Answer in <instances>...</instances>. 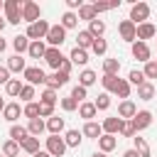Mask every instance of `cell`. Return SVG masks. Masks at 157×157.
Segmentation results:
<instances>
[{"label":"cell","instance_id":"1","mask_svg":"<svg viewBox=\"0 0 157 157\" xmlns=\"http://www.w3.org/2000/svg\"><path fill=\"white\" fill-rule=\"evenodd\" d=\"M2 10H5V22H10V25H20L22 22V5L17 0H5Z\"/></svg>","mask_w":157,"mask_h":157},{"label":"cell","instance_id":"2","mask_svg":"<svg viewBox=\"0 0 157 157\" xmlns=\"http://www.w3.org/2000/svg\"><path fill=\"white\" fill-rule=\"evenodd\" d=\"M49 22L47 20H37V22H32L29 27H27V39H32V42H42L44 37H47V32H49Z\"/></svg>","mask_w":157,"mask_h":157},{"label":"cell","instance_id":"3","mask_svg":"<svg viewBox=\"0 0 157 157\" xmlns=\"http://www.w3.org/2000/svg\"><path fill=\"white\" fill-rule=\"evenodd\" d=\"M147 17H150V5H147V2H135V5L130 7V22H132L135 27H137V22L142 25Z\"/></svg>","mask_w":157,"mask_h":157},{"label":"cell","instance_id":"4","mask_svg":"<svg viewBox=\"0 0 157 157\" xmlns=\"http://www.w3.org/2000/svg\"><path fill=\"white\" fill-rule=\"evenodd\" d=\"M54 49H59L61 44H64V39H66V29L61 27V25H52L49 27V32H47V37H44Z\"/></svg>","mask_w":157,"mask_h":157},{"label":"cell","instance_id":"5","mask_svg":"<svg viewBox=\"0 0 157 157\" xmlns=\"http://www.w3.org/2000/svg\"><path fill=\"white\" fill-rule=\"evenodd\" d=\"M47 152H49L52 157H61V155L66 152V142H64V137H59V135L47 137Z\"/></svg>","mask_w":157,"mask_h":157},{"label":"cell","instance_id":"6","mask_svg":"<svg viewBox=\"0 0 157 157\" xmlns=\"http://www.w3.org/2000/svg\"><path fill=\"white\" fill-rule=\"evenodd\" d=\"M22 20L25 22H37L39 20V5L37 2H32V0H27V2H22Z\"/></svg>","mask_w":157,"mask_h":157},{"label":"cell","instance_id":"7","mask_svg":"<svg viewBox=\"0 0 157 157\" xmlns=\"http://www.w3.org/2000/svg\"><path fill=\"white\" fill-rule=\"evenodd\" d=\"M130 123H132L135 132H137V130H145V128H150V125H152V113H150V110H137V113H135V118H132Z\"/></svg>","mask_w":157,"mask_h":157},{"label":"cell","instance_id":"8","mask_svg":"<svg viewBox=\"0 0 157 157\" xmlns=\"http://www.w3.org/2000/svg\"><path fill=\"white\" fill-rule=\"evenodd\" d=\"M118 32H120V37H123L125 42H135V39H137V34H135L137 27H135L130 20H123V22L118 25Z\"/></svg>","mask_w":157,"mask_h":157},{"label":"cell","instance_id":"9","mask_svg":"<svg viewBox=\"0 0 157 157\" xmlns=\"http://www.w3.org/2000/svg\"><path fill=\"white\" fill-rule=\"evenodd\" d=\"M25 78L29 81V86H37V83H44L47 74H44L39 66H27V69H25Z\"/></svg>","mask_w":157,"mask_h":157},{"label":"cell","instance_id":"10","mask_svg":"<svg viewBox=\"0 0 157 157\" xmlns=\"http://www.w3.org/2000/svg\"><path fill=\"white\" fill-rule=\"evenodd\" d=\"M132 56L137 59V61H150V47L145 44V42H132Z\"/></svg>","mask_w":157,"mask_h":157},{"label":"cell","instance_id":"11","mask_svg":"<svg viewBox=\"0 0 157 157\" xmlns=\"http://www.w3.org/2000/svg\"><path fill=\"white\" fill-rule=\"evenodd\" d=\"M135 113H137V108H135V103H132V101H123V103L118 105V118H120V120H128V118L132 120V118H135Z\"/></svg>","mask_w":157,"mask_h":157},{"label":"cell","instance_id":"12","mask_svg":"<svg viewBox=\"0 0 157 157\" xmlns=\"http://www.w3.org/2000/svg\"><path fill=\"white\" fill-rule=\"evenodd\" d=\"M137 42H145V39H152L155 34H157V29H155V25H150V22H142V25H137Z\"/></svg>","mask_w":157,"mask_h":157},{"label":"cell","instance_id":"13","mask_svg":"<svg viewBox=\"0 0 157 157\" xmlns=\"http://www.w3.org/2000/svg\"><path fill=\"white\" fill-rule=\"evenodd\" d=\"M44 61H47L52 69H59V66H61V61H64V56H61V52H59V49L49 47V49H47V54H44Z\"/></svg>","mask_w":157,"mask_h":157},{"label":"cell","instance_id":"14","mask_svg":"<svg viewBox=\"0 0 157 157\" xmlns=\"http://www.w3.org/2000/svg\"><path fill=\"white\" fill-rule=\"evenodd\" d=\"M101 128H103V132H105V135H115V132H120V128H123V120H120L118 115H115V118H105Z\"/></svg>","mask_w":157,"mask_h":157},{"label":"cell","instance_id":"15","mask_svg":"<svg viewBox=\"0 0 157 157\" xmlns=\"http://www.w3.org/2000/svg\"><path fill=\"white\" fill-rule=\"evenodd\" d=\"M69 61H71V64H76V66H83V64L88 61V52H86V49L74 47V49H71V54H69Z\"/></svg>","mask_w":157,"mask_h":157},{"label":"cell","instance_id":"16","mask_svg":"<svg viewBox=\"0 0 157 157\" xmlns=\"http://www.w3.org/2000/svg\"><path fill=\"white\" fill-rule=\"evenodd\" d=\"M2 118L10 120V123H15V120L20 118V103H5V108H2Z\"/></svg>","mask_w":157,"mask_h":157},{"label":"cell","instance_id":"17","mask_svg":"<svg viewBox=\"0 0 157 157\" xmlns=\"http://www.w3.org/2000/svg\"><path fill=\"white\" fill-rule=\"evenodd\" d=\"M81 135H86V137H96V140H98V137L103 135V128H101L98 123H93V120H88V123L83 125V130H81Z\"/></svg>","mask_w":157,"mask_h":157},{"label":"cell","instance_id":"18","mask_svg":"<svg viewBox=\"0 0 157 157\" xmlns=\"http://www.w3.org/2000/svg\"><path fill=\"white\" fill-rule=\"evenodd\" d=\"M115 145H118L115 135H101V137H98V147H101V152H103V155H105V152H110V150H115Z\"/></svg>","mask_w":157,"mask_h":157},{"label":"cell","instance_id":"19","mask_svg":"<svg viewBox=\"0 0 157 157\" xmlns=\"http://www.w3.org/2000/svg\"><path fill=\"white\" fill-rule=\"evenodd\" d=\"M27 54H29L32 59H44V54H47V47H44V42H29V49H27Z\"/></svg>","mask_w":157,"mask_h":157},{"label":"cell","instance_id":"20","mask_svg":"<svg viewBox=\"0 0 157 157\" xmlns=\"http://www.w3.org/2000/svg\"><path fill=\"white\" fill-rule=\"evenodd\" d=\"M137 98H142V101H152V98H155V86H152L150 81H145L142 86H137Z\"/></svg>","mask_w":157,"mask_h":157},{"label":"cell","instance_id":"21","mask_svg":"<svg viewBox=\"0 0 157 157\" xmlns=\"http://www.w3.org/2000/svg\"><path fill=\"white\" fill-rule=\"evenodd\" d=\"M20 147H22L25 152H29V155H37V152H39V137H25V140L20 142Z\"/></svg>","mask_w":157,"mask_h":157},{"label":"cell","instance_id":"22","mask_svg":"<svg viewBox=\"0 0 157 157\" xmlns=\"http://www.w3.org/2000/svg\"><path fill=\"white\" fill-rule=\"evenodd\" d=\"M25 69H27V66H25V59H22L20 54L10 56V61H7V71H17V74L22 71V74H25Z\"/></svg>","mask_w":157,"mask_h":157},{"label":"cell","instance_id":"23","mask_svg":"<svg viewBox=\"0 0 157 157\" xmlns=\"http://www.w3.org/2000/svg\"><path fill=\"white\" fill-rule=\"evenodd\" d=\"M93 83H96V71H91V69H83V71H81V76H78V86L88 88V86H93Z\"/></svg>","mask_w":157,"mask_h":157},{"label":"cell","instance_id":"24","mask_svg":"<svg viewBox=\"0 0 157 157\" xmlns=\"http://www.w3.org/2000/svg\"><path fill=\"white\" fill-rule=\"evenodd\" d=\"M47 130H49L52 135H59V132L64 130V118H59V115H52V118H49V123H47Z\"/></svg>","mask_w":157,"mask_h":157},{"label":"cell","instance_id":"25","mask_svg":"<svg viewBox=\"0 0 157 157\" xmlns=\"http://www.w3.org/2000/svg\"><path fill=\"white\" fill-rule=\"evenodd\" d=\"M44 130H47V125H44V123H42L39 118H34V120H29V125H27V132H29L32 137H39V135H42Z\"/></svg>","mask_w":157,"mask_h":157},{"label":"cell","instance_id":"26","mask_svg":"<svg viewBox=\"0 0 157 157\" xmlns=\"http://www.w3.org/2000/svg\"><path fill=\"white\" fill-rule=\"evenodd\" d=\"M25 137H29L27 128H22V125H12V128H10V140H15V142L20 145V142H22Z\"/></svg>","mask_w":157,"mask_h":157},{"label":"cell","instance_id":"27","mask_svg":"<svg viewBox=\"0 0 157 157\" xmlns=\"http://www.w3.org/2000/svg\"><path fill=\"white\" fill-rule=\"evenodd\" d=\"M76 39H78V44H76L78 49H88V47L93 44V37H91V32H88V29H81V32L76 34Z\"/></svg>","mask_w":157,"mask_h":157},{"label":"cell","instance_id":"28","mask_svg":"<svg viewBox=\"0 0 157 157\" xmlns=\"http://www.w3.org/2000/svg\"><path fill=\"white\" fill-rule=\"evenodd\" d=\"M12 47H15V52H17V54L27 52V49H29V39H27V34H17V37L12 39Z\"/></svg>","mask_w":157,"mask_h":157},{"label":"cell","instance_id":"29","mask_svg":"<svg viewBox=\"0 0 157 157\" xmlns=\"http://www.w3.org/2000/svg\"><path fill=\"white\" fill-rule=\"evenodd\" d=\"M96 113H98V110H96L93 103H81V105H78V115L86 118V123H88L91 118H96Z\"/></svg>","mask_w":157,"mask_h":157},{"label":"cell","instance_id":"30","mask_svg":"<svg viewBox=\"0 0 157 157\" xmlns=\"http://www.w3.org/2000/svg\"><path fill=\"white\" fill-rule=\"evenodd\" d=\"M88 32H91V37H93V39H98V37L105 32V22H101V20L88 22Z\"/></svg>","mask_w":157,"mask_h":157},{"label":"cell","instance_id":"31","mask_svg":"<svg viewBox=\"0 0 157 157\" xmlns=\"http://www.w3.org/2000/svg\"><path fill=\"white\" fill-rule=\"evenodd\" d=\"M132 140H135V152H137L140 157H150V145L145 142V137H137V135H135Z\"/></svg>","mask_w":157,"mask_h":157},{"label":"cell","instance_id":"32","mask_svg":"<svg viewBox=\"0 0 157 157\" xmlns=\"http://www.w3.org/2000/svg\"><path fill=\"white\" fill-rule=\"evenodd\" d=\"M118 71H120V61H118V59H105V61H103V74L118 76Z\"/></svg>","mask_w":157,"mask_h":157},{"label":"cell","instance_id":"33","mask_svg":"<svg viewBox=\"0 0 157 157\" xmlns=\"http://www.w3.org/2000/svg\"><path fill=\"white\" fill-rule=\"evenodd\" d=\"M2 155H5V157H17V155H20V145H17L15 140H7V142L2 145Z\"/></svg>","mask_w":157,"mask_h":157},{"label":"cell","instance_id":"34","mask_svg":"<svg viewBox=\"0 0 157 157\" xmlns=\"http://www.w3.org/2000/svg\"><path fill=\"white\" fill-rule=\"evenodd\" d=\"M76 17L93 22V20H96V10H93V5H81V10H78V15H76Z\"/></svg>","mask_w":157,"mask_h":157},{"label":"cell","instance_id":"35","mask_svg":"<svg viewBox=\"0 0 157 157\" xmlns=\"http://www.w3.org/2000/svg\"><path fill=\"white\" fill-rule=\"evenodd\" d=\"M5 91H7V96H20V91H22L20 78H10V81L5 83Z\"/></svg>","mask_w":157,"mask_h":157},{"label":"cell","instance_id":"36","mask_svg":"<svg viewBox=\"0 0 157 157\" xmlns=\"http://www.w3.org/2000/svg\"><path fill=\"white\" fill-rule=\"evenodd\" d=\"M113 93H118L120 98H128V96H130V83H128L125 78H118V86L113 88Z\"/></svg>","mask_w":157,"mask_h":157},{"label":"cell","instance_id":"37","mask_svg":"<svg viewBox=\"0 0 157 157\" xmlns=\"http://www.w3.org/2000/svg\"><path fill=\"white\" fill-rule=\"evenodd\" d=\"M64 142H66L69 147H78V145H81V132H78V130H69L66 137H64Z\"/></svg>","mask_w":157,"mask_h":157},{"label":"cell","instance_id":"38","mask_svg":"<svg viewBox=\"0 0 157 157\" xmlns=\"http://www.w3.org/2000/svg\"><path fill=\"white\" fill-rule=\"evenodd\" d=\"M78 25V17L74 15V12H64V17H61V27L64 29H71V27H76Z\"/></svg>","mask_w":157,"mask_h":157},{"label":"cell","instance_id":"39","mask_svg":"<svg viewBox=\"0 0 157 157\" xmlns=\"http://www.w3.org/2000/svg\"><path fill=\"white\" fill-rule=\"evenodd\" d=\"M128 83H135V86H142V83H145V74H142V71H137V69H132V71L128 74Z\"/></svg>","mask_w":157,"mask_h":157},{"label":"cell","instance_id":"40","mask_svg":"<svg viewBox=\"0 0 157 157\" xmlns=\"http://www.w3.org/2000/svg\"><path fill=\"white\" fill-rule=\"evenodd\" d=\"M118 5H120V0H113V2H93V10H96V15H98V12L113 10V7H118Z\"/></svg>","mask_w":157,"mask_h":157},{"label":"cell","instance_id":"41","mask_svg":"<svg viewBox=\"0 0 157 157\" xmlns=\"http://www.w3.org/2000/svg\"><path fill=\"white\" fill-rule=\"evenodd\" d=\"M101 83H103V88H108V91H113V88L118 86V76H113V74H103V78H101Z\"/></svg>","mask_w":157,"mask_h":157},{"label":"cell","instance_id":"42","mask_svg":"<svg viewBox=\"0 0 157 157\" xmlns=\"http://www.w3.org/2000/svg\"><path fill=\"white\" fill-rule=\"evenodd\" d=\"M93 105H96V110H105V108L110 105V96H108V93H101V96L93 101Z\"/></svg>","mask_w":157,"mask_h":157},{"label":"cell","instance_id":"43","mask_svg":"<svg viewBox=\"0 0 157 157\" xmlns=\"http://www.w3.org/2000/svg\"><path fill=\"white\" fill-rule=\"evenodd\" d=\"M29 120H34V118H39V103H27L25 105V110H22Z\"/></svg>","mask_w":157,"mask_h":157},{"label":"cell","instance_id":"44","mask_svg":"<svg viewBox=\"0 0 157 157\" xmlns=\"http://www.w3.org/2000/svg\"><path fill=\"white\" fill-rule=\"evenodd\" d=\"M91 49H93V54H98V56H101V54H105V49H108V44H105V39H101V37H98V39H93V44H91Z\"/></svg>","mask_w":157,"mask_h":157},{"label":"cell","instance_id":"45","mask_svg":"<svg viewBox=\"0 0 157 157\" xmlns=\"http://www.w3.org/2000/svg\"><path fill=\"white\" fill-rule=\"evenodd\" d=\"M39 103H49V105H54V103H56V91L47 88V91L39 96Z\"/></svg>","mask_w":157,"mask_h":157},{"label":"cell","instance_id":"46","mask_svg":"<svg viewBox=\"0 0 157 157\" xmlns=\"http://www.w3.org/2000/svg\"><path fill=\"white\" fill-rule=\"evenodd\" d=\"M20 98L22 101H27V103H32V98H34V86H22V91H20Z\"/></svg>","mask_w":157,"mask_h":157},{"label":"cell","instance_id":"47","mask_svg":"<svg viewBox=\"0 0 157 157\" xmlns=\"http://www.w3.org/2000/svg\"><path fill=\"white\" fill-rule=\"evenodd\" d=\"M71 98H74V101L81 105V103H83V98H86V88H83V86H74V91H71Z\"/></svg>","mask_w":157,"mask_h":157},{"label":"cell","instance_id":"48","mask_svg":"<svg viewBox=\"0 0 157 157\" xmlns=\"http://www.w3.org/2000/svg\"><path fill=\"white\" fill-rule=\"evenodd\" d=\"M142 74H145V78H157V64L150 59V61L145 64V71H142Z\"/></svg>","mask_w":157,"mask_h":157},{"label":"cell","instance_id":"49","mask_svg":"<svg viewBox=\"0 0 157 157\" xmlns=\"http://www.w3.org/2000/svg\"><path fill=\"white\" fill-rule=\"evenodd\" d=\"M52 115H54V105L39 103V118H52Z\"/></svg>","mask_w":157,"mask_h":157},{"label":"cell","instance_id":"50","mask_svg":"<svg viewBox=\"0 0 157 157\" xmlns=\"http://www.w3.org/2000/svg\"><path fill=\"white\" fill-rule=\"evenodd\" d=\"M120 132L125 135V137H135L137 132H135V128H132V123L130 120H123V128H120Z\"/></svg>","mask_w":157,"mask_h":157},{"label":"cell","instance_id":"51","mask_svg":"<svg viewBox=\"0 0 157 157\" xmlns=\"http://www.w3.org/2000/svg\"><path fill=\"white\" fill-rule=\"evenodd\" d=\"M61 108H64V110H76V108H78V103H76L71 96H66V98H61Z\"/></svg>","mask_w":157,"mask_h":157},{"label":"cell","instance_id":"52","mask_svg":"<svg viewBox=\"0 0 157 157\" xmlns=\"http://www.w3.org/2000/svg\"><path fill=\"white\" fill-rule=\"evenodd\" d=\"M56 71H61V74H66V76H69V71H71V61H69V59H64V61H61V66H59Z\"/></svg>","mask_w":157,"mask_h":157},{"label":"cell","instance_id":"53","mask_svg":"<svg viewBox=\"0 0 157 157\" xmlns=\"http://www.w3.org/2000/svg\"><path fill=\"white\" fill-rule=\"evenodd\" d=\"M10 81V71H7V66H0V83H7Z\"/></svg>","mask_w":157,"mask_h":157},{"label":"cell","instance_id":"54","mask_svg":"<svg viewBox=\"0 0 157 157\" xmlns=\"http://www.w3.org/2000/svg\"><path fill=\"white\" fill-rule=\"evenodd\" d=\"M66 5H69V12H71V10H76V7L81 10V5H83V2H81V0H66Z\"/></svg>","mask_w":157,"mask_h":157},{"label":"cell","instance_id":"55","mask_svg":"<svg viewBox=\"0 0 157 157\" xmlns=\"http://www.w3.org/2000/svg\"><path fill=\"white\" fill-rule=\"evenodd\" d=\"M123 157H140V155H137L135 150H125V152H123Z\"/></svg>","mask_w":157,"mask_h":157},{"label":"cell","instance_id":"56","mask_svg":"<svg viewBox=\"0 0 157 157\" xmlns=\"http://www.w3.org/2000/svg\"><path fill=\"white\" fill-rule=\"evenodd\" d=\"M34 157H52V155H49V152H47V150H39V152H37V155H34Z\"/></svg>","mask_w":157,"mask_h":157},{"label":"cell","instance_id":"57","mask_svg":"<svg viewBox=\"0 0 157 157\" xmlns=\"http://www.w3.org/2000/svg\"><path fill=\"white\" fill-rule=\"evenodd\" d=\"M0 52H5V39L0 37Z\"/></svg>","mask_w":157,"mask_h":157},{"label":"cell","instance_id":"58","mask_svg":"<svg viewBox=\"0 0 157 157\" xmlns=\"http://www.w3.org/2000/svg\"><path fill=\"white\" fill-rule=\"evenodd\" d=\"M2 27H5V17H0V32H2Z\"/></svg>","mask_w":157,"mask_h":157},{"label":"cell","instance_id":"59","mask_svg":"<svg viewBox=\"0 0 157 157\" xmlns=\"http://www.w3.org/2000/svg\"><path fill=\"white\" fill-rule=\"evenodd\" d=\"M2 108H5V101H2V98H0V113H2Z\"/></svg>","mask_w":157,"mask_h":157},{"label":"cell","instance_id":"60","mask_svg":"<svg viewBox=\"0 0 157 157\" xmlns=\"http://www.w3.org/2000/svg\"><path fill=\"white\" fill-rule=\"evenodd\" d=\"M91 157H105V155H103V152H96V155H91Z\"/></svg>","mask_w":157,"mask_h":157},{"label":"cell","instance_id":"61","mask_svg":"<svg viewBox=\"0 0 157 157\" xmlns=\"http://www.w3.org/2000/svg\"><path fill=\"white\" fill-rule=\"evenodd\" d=\"M2 5H5V2H2V0H0V10H2Z\"/></svg>","mask_w":157,"mask_h":157},{"label":"cell","instance_id":"62","mask_svg":"<svg viewBox=\"0 0 157 157\" xmlns=\"http://www.w3.org/2000/svg\"><path fill=\"white\" fill-rule=\"evenodd\" d=\"M152 61H155V64H157V59H152Z\"/></svg>","mask_w":157,"mask_h":157}]
</instances>
